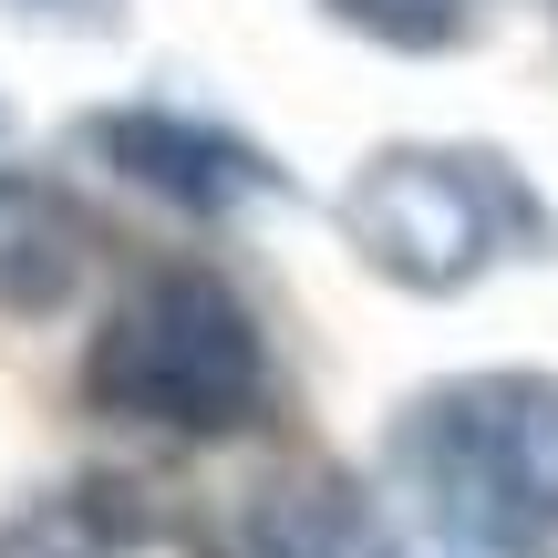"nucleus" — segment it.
<instances>
[{"mask_svg":"<svg viewBox=\"0 0 558 558\" xmlns=\"http://www.w3.org/2000/svg\"><path fill=\"white\" fill-rule=\"evenodd\" d=\"M393 486L435 558H558V373L435 383L393 435Z\"/></svg>","mask_w":558,"mask_h":558,"instance_id":"f257e3e1","label":"nucleus"},{"mask_svg":"<svg viewBox=\"0 0 558 558\" xmlns=\"http://www.w3.org/2000/svg\"><path fill=\"white\" fill-rule=\"evenodd\" d=\"M331 21H352L383 52H456V41H476L486 0H331Z\"/></svg>","mask_w":558,"mask_h":558,"instance_id":"0eeeda50","label":"nucleus"},{"mask_svg":"<svg viewBox=\"0 0 558 558\" xmlns=\"http://www.w3.org/2000/svg\"><path fill=\"white\" fill-rule=\"evenodd\" d=\"M0 11L41 32H124V0H0Z\"/></svg>","mask_w":558,"mask_h":558,"instance_id":"6e6552de","label":"nucleus"},{"mask_svg":"<svg viewBox=\"0 0 558 558\" xmlns=\"http://www.w3.org/2000/svg\"><path fill=\"white\" fill-rule=\"evenodd\" d=\"M228 558H393V538H383L373 497H352L341 476H290L239 507Z\"/></svg>","mask_w":558,"mask_h":558,"instance_id":"39448f33","label":"nucleus"},{"mask_svg":"<svg viewBox=\"0 0 558 558\" xmlns=\"http://www.w3.org/2000/svg\"><path fill=\"white\" fill-rule=\"evenodd\" d=\"M341 228H352L362 269H383L414 300H456L486 269L558 239L538 186L497 145H373L341 186Z\"/></svg>","mask_w":558,"mask_h":558,"instance_id":"7ed1b4c3","label":"nucleus"},{"mask_svg":"<svg viewBox=\"0 0 558 558\" xmlns=\"http://www.w3.org/2000/svg\"><path fill=\"white\" fill-rule=\"evenodd\" d=\"M83 269V228L52 186L0 177V311H52Z\"/></svg>","mask_w":558,"mask_h":558,"instance_id":"423d86ee","label":"nucleus"},{"mask_svg":"<svg viewBox=\"0 0 558 558\" xmlns=\"http://www.w3.org/2000/svg\"><path fill=\"white\" fill-rule=\"evenodd\" d=\"M83 393L135 435L218 445L269 414V331L218 269H145L104 311L83 352Z\"/></svg>","mask_w":558,"mask_h":558,"instance_id":"f03ea898","label":"nucleus"},{"mask_svg":"<svg viewBox=\"0 0 558 558\" xmlns=\"http://www.w3.org/2000/svg\"><path fill=\"white\" fill-rule=\"evenodd\" d=\"M83 156H104L124 186L186 207V218H248V207L290 197L269 145H248L218 114H186V104H104L83 114Z\"/></svg>","mask_w":558,"mask_h":558,"instance_id":"20e7f679","label":"nucleus"}]
</instances>
